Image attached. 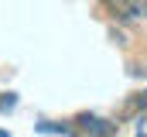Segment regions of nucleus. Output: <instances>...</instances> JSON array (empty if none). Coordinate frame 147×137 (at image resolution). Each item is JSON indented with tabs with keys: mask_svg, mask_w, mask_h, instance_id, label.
Instances as JSON below:
<instances>
[{
	"mask_svg": "<svg viewBox=\"0 0 147 137\" xmlns=\"http://www.w3.org/2000/svg\"><path fill=\"white\" fill-rule=\"evenodd\" d=\"M14 103H17L14 93H0V113H3V110H14Z\"/></svg>",
	"mask_w": 147,
	"mask_h": 137,
	"instance_id": "nucleus-4",
	"label": "nucleus"
},
{
	"mask_svg": "<svg viewBox=\"0 0 147 137\" xmlns=\"http://www.w3.org/2000/svg\"><path fill=\"white\" fill-rule=\"evenodd\" d=\"M106 7L120 21H144L147 17V0H106Z\"/></svg>",
	"mask_w": 147,
	"mask_h": 137,
	"instance_id": "nucleus-2",
	"label": "nucleus"
},
{
	"mask_svg": "<svg viewBox=\"0 0 147 137\" xmlns=\"http://www.w3.org/2000/svg\"><path fill=\"white\" fill-rule=\"evenodd\" d=\"M134 113H147V93H137L123 103V113L120 117H134Z\"/></svg>",
	"mask_w": 147,
	"mask_h": 137,
	"instance_id": "nucleus-3",
	"label": "nucleus"
},
{
	"mask_svg": "<svg viewBox=\"0 0 147 137\" xmlns=\"http://www.w3.org/2000/svg\"><path fill=\"white\" fill-rule=\"evenodd\" d=\"M116 127H120V123L103 120V117H92V113H79V117L72 120V130L82 134V137H113Z\"/></svg>",
	"mask_w": 147,
	"mask_h": 137,
	"instance_id": "nucleus-1",
	"label": "nucleus"
},
{
	"mask_svg": "<svg viewBox=\"0 0 147 137\" xmlns=\"http://www.w3.org/2000/svg\"><path fill=\"white\" fill-rule=\"evenodd\" d=\"M0 137H10V134H7V130H0Z\"/></svg>",
	"mask_w": 147,
	"mask_h": 137,
	"instance_id": "nucleus-5",
	"label": "nucleus"
},
{
	"mask_svg": "<svg viewBox=\"0 0 147 137\" xmlns=\"http://www.w3.org/2000/svg\"><path fill=\"white\" fill-rule=\"evenodd\" d=\"M140 137H144V134H140Z\"/></svg>",
	"mask_w": 147,
	"mask_h": 137,
	"instance_id": "nucleus-6",
	"label": "nucleus"
}]
</instances>
